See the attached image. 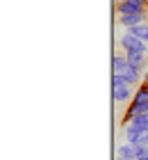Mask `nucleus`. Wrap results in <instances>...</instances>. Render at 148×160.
<instances>
[{"label": "nucleus", "mask_w": 148, "mask_h": 160, "mask_svg": "<svg viewBox=\"0 0 148 160\" xmlns=\"http://www.w3.org/2000/svg\"><path fill=\"white\" fill-rule=\"evenodd\" d=\"M112 82H114L112 96H114V101H116V103H125V101H130V98H132L130 85H125V82H123V78L118 76V73H114V78H112Z\"/></svg>", "instance_id": "nucleus-1"}, {"label": "nucleus", "mask_w": 148, "mask_h": 160, "mask_svg": "<svg viewBox=\"0 0 148 160\" xmlns=\"http://www.w3.org/2000/svg\"><path fill=\"white\" fill-rule=\"evenodd\" d=\"M118 43H121V48L125 50V53H141V55H146V50H148V43L141 41V39H137V37H132V34H123Z\"/></svg>", "instance_id": "nucleus-2"}, {"label": "nucleus", "mask_w": 148, "mask_h": 160, "mask_svg": "<svg viewBox=\"0 0 148 160\" xmlns=\"http://www.w3.org/2000/svg\"><path fill=\"white\" fill-rule=\"evenodd\" d=\"M146 21V12L144 14H130V16H118V23H121L125 30H130V28H135V25H141Z\"/></svg>", "instance_id": "nucleus-3"}, {"label": "nucleus", "mask_w": 148, "mask_h": 160, "mask_svg": "<svg viewBox=\"0 0 148 160\" xmlns=\"http://www.w3.org/2000/svg\"><path fill=\"white\" fill-rule=\"evenodd\" d=\"M116 73L123 78V82H125V85H135L137 80H139V69L130 67V64H125V67H123L121 71H116Z\"/></svg>", "instance_id": "nucleus-4"}, {"label": "nucleus", "mask_w": 148, "mask_h": 160, "mask_svg": "<svg viewBox=\"0 0 148 160\" xmlns=\"http://www.w3.org/2000/svg\"><path fill=\"white\" fill-rule=\"evenodd\" d=\"M137 158H139L137 144H123V147H118V160H137Z\"/></svg>", "instance_id": "nucleus-5"}, {"label": "nucleus", "mask_w": 148, "mask_h": 160, "mask_svg": "<svg viewBox=\"0 0 148 160\" xmlns=\"http://www.w3.org/2000/svg\"><path fill=\"white\" fill-rule=\"evenodd\" d=\"M116 12H118V16H130V14H144L146 12V7H137V5H132V2H118L116 5Z\"/></svg>", "instance_id": "nucleus-6"}, {"label": "nucleus", "mask_w": 148, "mask_h": 160, "mask_svg": "<svg viewBox=\"0 0 148 160\" xmlns=\"http://www.w3.org/2000/svg\"><path fill=\"white\" fill-rule=\"evenodd\" d=\"M132 103L141 105V108H148V85L146 82L137 87V94H135V98H132Z\"/></svg>", "instance_id": "nucleus-7"}, {"label": "nucleus", "mask_w": 148, "mask_h": 160, "mask_svg": "<svg viewBox=\"0 0 148 160\" xmlns=\"http://www.w3.org/2000/svg\"><path fill=\"white\" fill-rule=\"evenodd\" d=\"M128 34H132V37H137V39H141L148 43V23H141V25H135V28H130Z\"/></svg>", "instance_id": "nucleus-8"}, {"label": "nucleus", "mask_w": 148, "mask_h": 160, "mask_svg": "<svg viewBox=\"0 0 148 160\" xmlns=\"http://www.w3.org/2000/svg\"><path fill=\"white\" fill-rule=\"evenodd\" d=\"M125 60H128L130 67H135V69H141L144 67V55L141 53H125Z\"/></svg>", "instance_id": "nucleus-9"}, {"label": "nucleus", "mask_w": 148, "mask_h": 160, "mask_svg": "<svg viewBox=\"0 0 148 160\" xmlns=\"http://www.w3.org/2000/svg\"><path fill=\"white\" fill-rule=\"evenodd\" d=\"M112 62H114V69H116V71H121V69L125 67V64H128V60H125V55H118V53L114 55V60H112Z\"/></svg>", "instance_id": "nucleus-10"}, {"label": "nucleus", "mask_w": 148, "mask_h": 160, "mask_svg": "<svg viewBox=\"0 0 148 160\" xmlns=\"http://www.w3.org/2000/svg\"><path fill=\"white\" fill-rule=\"evenodd\" d=\"M137 160H148V156H144V158H137Z\"/></svg>", "instance_id": "nucleus-11"}, {"label": "nucleus", "mask_w": 148, "mask_h": 160, "mask_svg": "<svg viewBox=\"0 0 148 160\" xmlns=\"http://www.w3.org/2000/svg\"><path fill=\"white\" fill-rule=\"evenodd\" d=\"M144 82H146V85H148V73H146V80H144Z\"/></svg>", "instance_id": "nucleus-12"}]
</instances>
